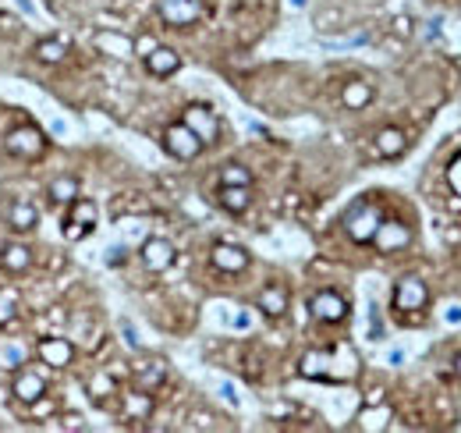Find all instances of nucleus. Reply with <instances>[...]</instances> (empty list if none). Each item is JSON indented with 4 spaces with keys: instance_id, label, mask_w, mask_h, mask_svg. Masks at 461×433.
Segmentation results:
<instances>
[{
    "instance_id": "1",
    "label": "nucleus",
    "mask_w": 461,
    "mask_h": 433,
    "mask_svg": "<svg viewBox=\"0 0 461 433\" xmlns=\"http://www.w3.org/2000/svg\"><path fill=\"white\" fill-rule=\"evenodd\" d=\"M380 221H383V213H380L373 202H366V199L355 202V206L344 213V228H348V235H351L355 242H373Z\"/></svg>"
},
{
    "instance_id": "2",
    "label": "nucleus",
    "mask_w": 461,
    "mask_h": 433,
    "mask_svg": "<svg viewBox=\"0 0 461 433\" xmlns=\"http://www.w3.org/2000/svg\"><path fill=\"white\" fill-rule=\"evenodd\" d=\"M163 146H167V153L177 156V160H192V156L202 149L199 135H195L185 121H181V125H170V128L163 132Z\"/></svg>"
},
{
    "instance_id": "3",
    "label": "nucleus",
    "mask_w": 461,
    "mask_h": 433,
    "mask_svg": "<svg viewBox=\"0 0 461 433\" xmlns=\"http://www.w3.org/2000/svg\"><path fill=\"white\" fill-rule=\"evenodd\" d=\"M309 309H313V316L320 323H341L348 316V302L337 291H316L313 302H309Z\"/></svg>"
},
{
    "instance_id": "4",
    "label": "nucleus",
    "mask_w": 461,
    "mask_h": 433,
    "mask_svg": "<svg viewBox=\"0 0 461 433\" xmlns=\"http://www.w3.org/2000/svg\"><path fill=\"white\" fill-rule=\"evenodd\" d=\"M373 242H376L383 253H397V249L412 246V228H408V224H401V221H380V228H376Z\"/></svg>"
},
{
    "instance_id": "5",
    "label": "nucleus",
    "mask_w": 461,
    "mask_h": 433,
    "mask_svg": "<svg viewBox=\"0 0 461 433\" xmlns=\"http://www.w3.org/2000/svg\"><path fill=\"white\" fill-rule=\"evenodd\" d=\"M8 149H11L15 156L36 160V156L43 153V135H40L33 125H22V128H15V132L8 135Z\"/></svg>"
},
{
    "instance_id": "6",
    "label": "nucleus",
    "mask_w": 461,
    "mask_h": 433,
    "mask_svg": "<svg viewBox=\"0 0 461 433\" xmlns=\"http://www.w3.org/2000/svg\"><path fill=\"white\" fill-rule=\"evenodd\" d=\"M160 15L167 25H192L202 15L199 0H160Z\"/></svg>"
},
{
    "instance_id": "7",
    "label": "nucleus",
    "mask_w": 461,
    "mask_h": 433,
    "mask_svg": "<svg viewBox=\"0 0 461 433\" xmlns=\"http://www.w3.org/2000/svg\"><path fill=\"white\" fill-rule=\"evenodd\" d=\"M185 125L199 135V142H202V146L216 139V117H213V110H209V107H202V103H192V107L185 110Z\"/></svg>"
},
{
    "instance_id": "8",
    "label": "nucleus",
    "mask_w": 461,
    "mask_h": 433,
    "mask_svg": "<svg viewBox=\"0 0 461 433\" xmlns=\"http://www.w3.org/2000/svg\"><path fill=\"white\" fill-rule=\"evenodd\" d=\"M426 299H429V291H426V284L419 281V277H404L397 288H394V309H422L426 306Z\"/></svg>"
},
{
    "instance_id": "9",
    "label": "nucleus",
    "mask_w": 461,
    "mask_h": 433,
    "mask_svg": "<svg viewBox=\"0 0 461 433\" xmlns=\"http://www.w3.org/2000/svg\"><path fill=\"white\" fill-rule=\"evenodd\" d=\"M93 221H96V209H93V202H71V216H68V228H64V235L68 238H86L89 231H93Z\"/></svg>"
},
{
    "instance_id": "10",
    "label": "nucleus",
    "mask_w": 461,
    "mask_h": 433,
    "mask_svg": "<svg viewBox=\"0 0 461 433\" xmlns=\"http://www.w3.org/2000/svg\"><path fill=\"white\" fill-rule=\"evenodd\" d=\"M142 263H146L149 270H167V267L174 263V246H170L167 238H149V242L142 246Z\"/></svg>"
},
{
    "instance_id": "11",
    "label": "nucleus",
    "mask_w": 461,
    "mask_h": 433,
    "mask_svg": "<svg viewBox=\"0 0 461 433\" xmlns=\"http://www.w3.org/2000/svg\"><path fill=\"white\" fill-rule=\"evenodd\" d=\"M213 267H220L227 274H238V270L249 267V253L238 249V246H216L213 249Z\"/></svg>"
},
{
    "instance_id": "12",
    "label": "nucleus",
    "mask_w": 461,
    "mask_h": 433,
    "mask_svg": "<svg viewBox=\"0 0 461 433\" xmlns=\"http://www.w3.org/2000/svg\"><path fill=\"white\" fill-rule=\"evenodd\" d=\"M146 68L153 75H174L181 68V57L170 50V47H156L153 54H146Z\"/></svg>"
},
{
    "instance_id": "13",
    "label": "nucleus",
    "mask_w": 461,
    "mask_h": 433,
    "mask_svg": "<svg viewBox=\"0 0 461 433\" xmlns=\"http://www.w3.org/2000/svg\"><path fill=\"white\" fill-rule=\"evenodd\" d=\"M252 202L249 195V185H220V206L230 209V213H245Z\"/></svg>"
},
{
    "instance_id": "14",
    "label": "nucleus",
    "mask_w": 461,
    "mask_h": 433,
    "mask_svg": "<svg viewBox=\"0 0 461 433\" xmlns=\"http://www.w3.org/2000/svg\"><path fill=\"white\" fill-rule=\"evenodd\" d=\"M404 146H408V139H404L401 128H383V132L376 135V149H380V156H401Z\"/></svg>"
},
{
    "instance_id": "15",
    "label": "nucleus",
    "mask_w": 461,
    "mask_h": 433,
    "mask_svg": "<svg viewBox=\"0 0 461 433\" xmlns=\"http://www.w3.org/2000/svg\"><path fill=\"white\" fill-rule=\"evenodd\" d=\"M259 309H263L267 316H281V313L288 309V291H284L281 284L263 288V291H259Z\"/></svg>"
},
{
    "instance_id": "16",
    "label": "nucleus",
    "mask_w": 461,
    "mask_h": 433,
    "mask_svg": "<svg viewBox=\"0 0 461 433\" xmlns=\"http://www.w3.org/2000/svg\"><path fill=\"white\" fill-rule=\"evenodd\" d=\"M341 96H344V103H348L351 110H358V107H366V103L373 100V86L355 79V82H348V86H344V93H341Z\"/></svg>"
},
{
    "instance_id": "17",
    "label": "nucleus",
    "mask_w": 461,
    "mask_h": 433,
    "mask_svg": "<svg viewBox=\"0 0 461 433\" xmlns=\"http://www.w3.org/2000/svg\"><path fill=\"white\" fill-rule=\"evenodd\" d=\"M15 394H18L22 401H36V398L43 394V376H40V373H22V376L15 380Z\"/></svg>"
},
{
    "instance_id": "18",
    "label": "nucleus",
    "mask_w": 461,
    "mask_h": 433,
    "mask_svg": "<svg viewBox=\"0 0 461 433\" xmlns=\"http://www.w3.org/2000/svg\"><path fill=\"white\" fill-rule=\"evenodd\" d=\"M163 373H167V366L156 359V362H146V366H139V369H135V380H139V387H142V391H153V387L163 380Z\"/></svg>"
},
{
    "instance_id": "19",
    "label": "nucleus",
    "mask_w": 461,
    "mask_h": 433,
    "mask_svg": "<svg viewBox=\"0 0 461 433\" xmlns=\"http://www.w3.org/2000/svg\"><path fill=\"white\" fill-rule=\"evenodd\" d=\"M8 221H11L15 231H33V228H36V209H33L29 202H18V206H11Z\"/></svg>"
},
{
    "instance_id": "20",
    "label": "nucleus",
    "mask_w": 461,
    "mask_h": 433,
    "mask_svg": "<svg viewBox=\"0 0 461 433\" xmlns=\"http://www.w3.org/2000/svg\"><path fill=\"white\" fill-rule=\"evenodd\" d=\"M0 263H4L8 270H25V267H29V249H22V246H8L4 253H0Z\"/></svg>"
},
{
    "instance_id": "21",
    "label": "nucleus",
    "mask_w": 461,
    "mask_h": 433,
    "mask_svg": "<svg viewBox=\"0 0 461 433\" xmlns=\"http://www.w3.org/2000/svg\"><path fill=\"white\" fill-rule=\"evenodd\" d=\"M64 54H68V47H64L61 40H47V43H40V47H36V57H40V61H47V64L64 61Z\"/></svg>"
},
{
    "instance_id": "22",
    "label": "nucleus",
    "mask_w": 461,
    "mask_h": 433,
    "mask_svg": "<svg viewBox=\"0 0 461 433\" xmlns=\"http://www.w3.org/2000/svg\"><path fill=\"white\" fill-rule=\"evenodd\" d=\"M50 195H54L57 202H75V195H78L75 178H57V181L50 185Z\"/></svg>"
},
{
    "instance_id": "23",
    "label": "nucleus",
    "mask_w": 461,
    "mask_h": 433,
    "mask_svg": "<svg viewBox=\"0 0 461 433\" xmlns=\"http://www.w3.org/2000/svg\"><path fill=\"white\" fill-rule=\"evenodd\" d=\"M43 359H50L54 366H64L71 359V345L68 341H47L43 345Z\"/></svg>"
},
{
    "instance_id": "24",
    "label": "nucleus",
    "mask_w": 461,
    "mask_h": 433,
    "mask_svg": "<svg viewBox=\"0 0 461 433\" xmlns=\"http://www.w3.org/2000/svg\"><path fill=\"white\" fill-rule=\"evenodd\" d=\"M220 185H252V174H249L242 163H227V167H223Z\"/></svg>"
},
{
    "instance_id": "25",
    "label": "nucleus",
    "mask_w": 461,
    "mask_h": 433,
    "mask_svg": "<svg viewBox=\"0 0 461 433\" xmlns=\"http://www.w3.org/2000/svg\"><path fill=\"white\" fill-rule=\"evenodd\" d=\"M8 306H15V295H4V299H0V323H8V316H11Z\"/></svg>"
},
{
    "instance_id": "26",
    "label": "nucleus",
    "mask_w": 461,
    "mask_h": 433,
    "mask_svg": "<svg viewBox=\"0 0 461 433\" xmlns=\"http://www.w3.org/2000/svg\"><path fill=\"white\" fill-rule=\"evenodd\" d=\"M220 394H223V398H227L230 405H238V394H235V383H227V380H223V383H220Z\"/></svg>"
},
{
    "instance_id": "27",
    "label": "nucleus",
    "mask_w": 461,
    "mask_h": 433,
    "mask_svg": "<svg viewBox=\"0 0 461 433\" xmlns=\"http://www.w3.org/2000/svg\"><path fill=\"white\" fill-rule=\"evenodd\" d=\"M443 320H447V323H461V306H447Z\"/></svg>"
},
{
    "instance_id": "28",
    "label": "nucleus",
    "mask_w": 461,
    "mask_h": 433,
    "mask_svg": "<svg viewBox=\"0 0 461 433\" xmlns=\"http://www.w3.org/2000/svg\"><path fill=\"white\" fill-rule=\"evenodd\" d=\"M124 341H128L132 348H139V337H135V330H132V323H124Z\"/></svg>"
},
{
    "instance_id": "29",
    "label": "nucleus",
    "mask_w": 461,
    "mask_h": 433,
    "mask_svg": "<svg viewBox=\"0 0 461 433\" xmlns=\"http://www.w3.org/2000/svg\"><path fill=\"white\" fill-rule=\"evenodd\" d=\"M235 327H242V330H245V327H249V313H238V316H235Z\"/></svg>"
},
{
    "instance_id": "30",
    "label": "nucleus",
    "mask_w": 461,
    "mask_h": 433,
    "mask_svg": "<svg viewBox=\"0 0 461 433\" xmlns=\"http://www.w3.org/2000/svg\"><path fill=\"white\" fill-rule=\"evenodd\" d=\"M18 4H22V11H25V15H33V11H36V8H33V0H18Z\"/></svg>"
},
{
    "instance_id": "31",
    "label": "nucleus",
    "mask_w": 461,
    "mask_h": 433,
    "mask_svg": "<svg viewBox=\"0 0 461 433\" xmlns=\"http://www.w3.org/2000/svg\"><path fill=\"white\" fill-rule=\"evenodd\" d=\"M291 8H305V0H291Z\"/></svg>"
},
{
    "instance_id": "32",
    "label": "nucleus",
    "mask_w": 461,
    "mask_h": 433,
    "mask_svg": "<svg viewBox=\"0 0 461 433\" xmlns=\"http://www.w3.org/2000/svg\"><path fill=\"white\" fill-rule=\"evenodd\" d=\"M457 373H461V359H457Z\"/></svg>"
}]
</instances>
